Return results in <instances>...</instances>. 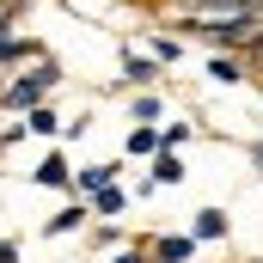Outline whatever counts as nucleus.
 I'll list each match as a JSON object with an SVG mask.
<instances>
[{
	"label": "nucleus",
	"mask_w": 263,
	"mask_h": 263,
	"mask_svg": "<svg viewBox=\"0 0 263 263\" xmlns=\"http://www.w3.org/2000/svg\"><path fill=\"white\" fill-rule=\"evenodd\" d=\"M159 110H165V104H159L153 92H135V98H129V117H135V123H147V129H153V117H159Z\"/></svg>",
	"instance_id": "obj_14"
},
{
	"label": "nucleus",
	"mask_w": 263,
	"mask_h": 263,
	"mask_svg": "<svg viewBox=\"0 0 263 263\" xmlns=\"http://www.w3.org/2000/svg\"><path fill=\"white\" fill-rule=\"evenodd\" d=\"M31 184H37V190H67V184H73V165H67V153H62V147L37 159V172H31Z\"/></svg>",
	"instance_id": "obj_4"
},
{
	"label": "nucleus",
	"mask_w": 263,
	"mask_h": 263,
	"mask_svg": "<svg viewBox=\"0 0 263 263\" xmlns=\"http://www.w3.org/2000/svg\"><path fill=\"white\" fill-rule=\"evenodd\" d=\"M117 178H123V165H117V159H104V165H80L67 190H73V202H86V196H98V190H110Z\"/></svg>",
	"instance_id": "obj_2"
},
{
	"label": "nucleus",
	"mask_w": 263,
	"mask_h": 263,
	"mask_svg": "<svg viewBox=\"0 0 263 263\" xmlns=\"http://www.w3.org/2000/svg\"><path fill=\"white\" fill-rule=\"evenodd\" d=\"M190 172H184V159L178 153H153V172H147V184L153 190H172V184H184Z\"/></svg>",
	"instance_id": "obj_8"
},
{
	"label": "nucleus",
	"mask_w": 263,
	"mask_h": 263,
	"mask_svg": "<svg viewBox=\"0 0 263 263\" xmlns=\"http://www.w3.org/2000/svg\"><path fill=\"white\" fill-rule=\"evenodd\" d=\"M18 123H25V135H43V141H55V135H62V117H55L49 104H37V110H25Z\"/></svg>",
	"instance_id": "obj_13"
},
{
	"label": "nucleus",
	"mask_w": 263,
	"mask_h": 263,
	"mask_svg": "<svg viewBox=\"0 0 263 263\" xmlns=\"http://www.w3.org/2000/svg\"><path fill=\"white\" fill-rule=\"evenodd\" d=\"M86 227H92L86 202H67V208H55V214L43 220V239H67V233H86Z\"/></svg>",
	"instance_id": "obj_6"
},
{
	"label": "nucleus",
	"mask_w": 263,
	"mask_h": 263,
	"mask_svg": "<svg viewBox=\"0 0 263 263\" xmlns=\"http://www.w3.org/2000/svg\"><path fill=\"white\" fill-rule=\"evenodd\" d=\"M123 208H129V190H123V184H110V190L86 196V214H92V220H110V214H123Z\"/></svg>",
	"instance_id": "obj_9"
},
{
	"label": "nucleus",
	"mask_w": 263,
	"mask_h": 263,
	"mask_svg": "<svg viewBox=\"0 0 263 263\" xmlns=\"http://www.w3.org/2000/svg\"><path fill=\"white\" fill-rule=\"evenodd\" d=\"M159 80H165V67L153 62V55H123V73H117V86H123V92H147V86H159Z\"/></svg>",
	"instance_id": "obj_3"
},
{
	"label": "nucleus",
	"mask_w": 263,
	"mask_h": 263,
	"mask_svg": "<svg viewBox=\"0 0 263 263\" xmlns=\"http://www.w3.org/2000/svg\"><path fill=\"white\" fill-rule=\"evenodd\" d=\"M147 257L153 263H190L196 257V239H190V233H159V239L147 245Z\"/></svg>",
	"instance_id": "obj_7"
},
{
	"label": "nucleus",
	"mask_w": 263,
	"mask_h": 263,
	"mask_svg": "<svg viewBox=\"0 0 263 263\" xmlns=\"http://www.w3.org/2000/svg\"><path fill=\"white\" fill-rule=\"evenodd\" d=\"M190 123H165V129H159V153H178V147H184V141H190Z\"/></svg>",
	"instance_id": "obj_15"
},
{
	"label": "nucleus",
	"mask_w": 263,
	"mask_h": 263,
	"mask_svg": "<svg viewBox=\"0 0 263 263\" xmlns=\"http://www.w3.org/2000/svg\"><path fill=\"white\" fill-rule=\"evenodd\" d=\"M6 25H12V18H6V12H0V43H6V37H12V31H6Z\"/></svg>",
	"instance_id": "obj_19"
},
{
	"label": "nucleus",
	"mask_w": 263,
	"mask_h": 263,
	"mask_svg": "<svg viewBox=\"0 0 263 263\" xmlns=\"http://www.w3.org/2000/svg\"><path fill=\"white\" fill-rule=\"evenodd\" d=\"M25 251H18V239H0V263H18Z\"/></svg>",
	"instance_id": "obj_18"
},
{
	"label": "nucleus",
	"mask_w": 263,
	"mask_h": 263,
	"mask_svg": "<svg viewBox=\"0 0 263 263\" xmlns=\"http://www.w3.org/2000/svg\"><path fill=\"white\" fill-rule=\"evenodd\" d=\"M18 62H43V43L37 37H6L0 43V67H18Z\"/></svg>",
	"instance_id": "obj_10"
},
{
	"label": "nucleus",
	"mask_w": 263,
	"mask_h": 263,
	"mask_svg": "<svg viewBox=\"0 0 263 263\" xmlns=\"http://www.w3.org/2000/svg\"><path fill=\"white\" fill-rule=\"evenodd\" d=\"M251 67H245V55H208V80L214 86H239Z\"/></svg>",
	"instance_id": "obj_11"
},
{
	"label": "nucleus",
	"mask_w": 263,
	"mask_h": 263,
	"mask_svg": "<svg viewBox=\"0 0 263 263\" xmlns=\"http://www.w3.org/2000/svg\"><path fill=\"white\" fill-rule=\"evenodd\" d=\"M227 233H233L227 208H196V214H190V239H196V245H220Z\"/></svg>",
	"instance_id": "obj_5"
},
{
	"label": "nucleus",
	"mask_w": 263,
	"mask_h": 263,
	"mask_svg": "<svg viewBox=\"0 0 263 263\" xmlns=\"http://www.w3.org/2000/svg\"><path fill=\"white\" fill-rule=\"evenodd\" d=\"M251 159H257V172H263V141H257V147H251Z\"/></svg>",
	"instance_id": "obj_20"
},
{
	"label": "nucleus",
	"mask_w": 263,
	"mask_h": 263,
	"mask_svg": "<svg viewBox=\"0 0 263 263\" xmlns=\"http://www.w3.org/2000/svg\"><path fill=\"white\" fill-rule=\"evenodd\" d=\"M153 62H159V67L184 62V43H178V37H153Z\"/></svg>",
	"instance_id": "obj_16"
},
{
	"label": "nucleus",
	"mask_w": 263,
	"mask_h": 263,
	"mask_svg": "<svg viewBox=\"0 0 263 263\" xmlns=\"http://www.w3.org/2000/svg\"><path fill=\"white\" fill-rule=\"evenodd\" d=\"M55 86H62V67H55L49 55H43V62L31 67V73H18V80L6 86V98H0V104L25 117V110H37V104H49V92H55Z\"/></svg>",
	"instance_id": "obj_1"
},
{
	"label": "nucleus",
	"mask_w": 263,
	"mask_h": 263,
	"mask_svg": "<svg viewBox=\"0 0 263 263\" xmlns=\"http://www.w3.org/2000/svg\"><path fill=\"white\" fill-rule=\"evenodd\" d=\"M110 263H153V257H147V245H129V251H117Z\"/></svg>",
	"instance_id": "obj_17"
},
{
	"label": "nucleus",
	"mask_w": 263,
	"mask_h": 263,
	"mask_svg": "<svg viewBox=\"0 0 263 263\" xmlns=\"http://www.w3.org/2000/svg\"><path fill=\"white\" fill-rule=\"evenodd\" d=\"M123 153H129V159H153V153H159V129H147V123H135V129L123 135Z\"/></svg>",
	"instance_id": "obj_12"
}]
</instances>
